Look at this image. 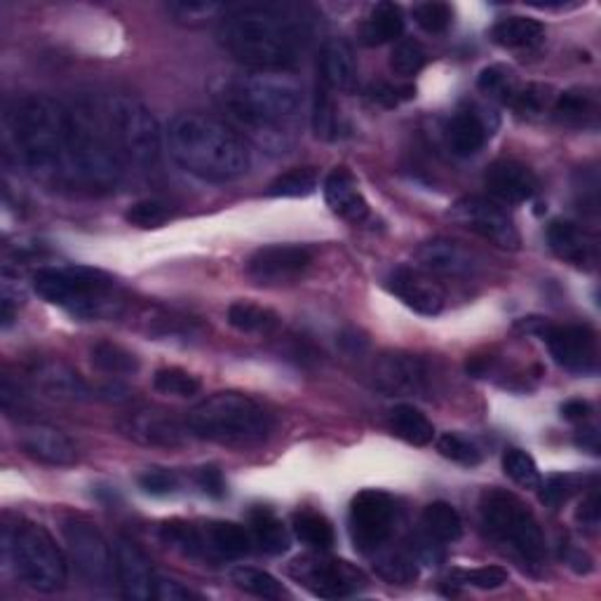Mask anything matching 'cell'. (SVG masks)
Returning <instances> with one entry per match:
<instances>
[{
	"mask_svg": "<svg viewBox=\"0 0 601 601\" xmlns=\"http://www.w3.org/2000/svg\"><path fill=\"white\" fill-rule=\"evenodd\" d=\"M5 144L28 177L78 191H111L123 177L113 151L88 108H71L52 97H20L5 108Z\"/></svg>",
	"mask_w": 601,
	"mask_h": 601,
	"instance_id": "cell-1",
	"label": "cell"
},
{
	"mask_svg": "<svg viewBox=\"0 0 601 601\" xmlns=\"http://www.w3.org/2000/svg\"><path fill=\"white\" fill-rule=\"evenodd\" d=\"M214 99L240 130L266 151H284L292 144V125L304 106L298 82L280 71H254L223 78Z\"/></svg>",
	"mask_w": 601,
	"mask_h": 601,
	"instance_id": "cell-2",
	"label": "cell"
},
{
	"mask_svg": "<svg viewBox=\"0 0 601 601\" xmlns=\"http://www.w3.org/2000/svg\"><path fill=\"white\" fill-rule=\"evenodd\" d=\"M308 38L306 22L290 8L245 5L228 10L217 28L219 46L254 71H280L296 64Z\"/></svg>",
	"mask_w": 601,
	"mask_h": 601,
	"instance_id": "cell-3",
	"label": "cell"
},
{
	"mask_svg": "<svg viewBox=\"0 0 601 601\" xmlns=\"http://www.w3.org/2000/svg\"><path fill=\"white\" fill-rule=\"evenodd\" d=\"M165 146L183 171L209 183L240 179L252 163L247 141L231 125L203 113H181L171 120Z\"/></svg>",
	"mask_w": 601,
	"mask_h": 601,
	"instance_id": "cell-4",
	"label": "cell"
},
{
	"mask_svg": "<svg viewBox=\"0 0 601 601\" xmlns=\"http://www.w3.org/2000/svg\"><path fill=\"white\" fill-rule=\"evenodd\" d=\"M191 437L223 447H254L273 433L276 419L259 399L245 393H214L183 417Z\"/></svg>",
	"mask_w": 601,
	"mask_h": 601,
	"instance_id": "cell-5",
	"label": "cell"
},
{
	"mask_svg": "<svg viewBox=\"0 0 601 601\" xmlns=\"http://www.w3.org/2000/svg\"><path fill=\"white\" fill-rule=\"evenodd\" d=\"M31 284L42 300L82 320H108L123 310L116 280L92 266H42Z\"/></svg>",
	"mask_w": 601,
	"mask_h": 601,
	"instance_id": "cell-6",
	"label": "cell"
},
{
	"mask_svg": "<svg viewBox=\"0 0 601 601\" xmlns=\"http://www.w3.org/2000/svg\"><path fill=\"white\" fill-rule=\"evenodd\" d=\"M108 144L125 163L151 169L163 155V130L153 111L135 97L113 94L97 106Z\"/></svg>",
	"mask_w": 601,
	"mask_h": 601,
	"instance_id": "cell-7",
	"label": "cell"
},
{
	"mask_svg": "<svg viewBox=\"0 0 601 601\" xmlns=\"http://www.w3.org/2000/svg\"><path fill=\"white\" fill-rule=\"evenodd\" d=\"M479 517L484 534L514 557H520L522 562L532 566L546 562V534H542L532 508L520 496L506 489L484 491L479 500Z\"/></svg>",
	"mask_w": 601,
	"mask_h": 601,
	"instance_id": "cell-8",
	"label": "cell"
},
{
	"mask_svg": "<svg viewBox=\"0 0 601 601\" xmlns=\"http://www.w3.org/2000/svg\"><path fill=\"white\" fill-rule=\"evenodd\" d=\"M3 550L5 560L14 566V574L31 590L54 594L66 588V554L46 526L31 522L17 524L5 532Z\"/></svg>",
	"mask_w": 601,
	"mask_h": 601,
	"instance_id": "cell-9",
	"label": "cell"
},
{
	"mask_svg": "<svg viewBox=\"0 0 601 601\" xmlns=\"http://www.w3.org/2000/svg\"><path fill=\"white\" fill-rule=\"evenodd\" d=\"M287 574L300 588L320 599H348L367 590L369 578L362 568L338 557L300 554L287 566Z\"/></svg>",
	"mask_w": 601,
	"mask_h": 601,
	"instance_id": "cell-10",
	"label": "cell"
},
{
	"mask_svg": "<svg viewBox=\"0 0 601 601\" xmlns=\"http://www.w3.org/2000/svg\"><path fill=\"white\" fill-rule=\"evenodd\" d=\"M68 560L90 588L108 590L116 580V557L97 524L85 517H66L62 524Z\"/></svg>",
	"mask_w": 601,
	"mask_h": 601,
	"instance_id": "cell-11",
	"label": "cell"
},
{
	"mask_svg": "<svg viewBox=\"0 0 601 601\" xmlns=\"http://www.w3.org/2000/svg\"><path fill=\"white\" fill-rule=\"evenodd\" d=\"M397 520V506L391 494L381 489H365L350 500V538L355 550L374 554L391 540Z\"/></svg>",
	"mask_w": 601,
	"mask_h": 601,
	"instance_id": "cell-12",
	"label": "cell"
},
{
	"mask_svg": "<svg viewBox=\"0 0 601 601\" xmlns=\"http://www.w3.org/2000/svg\"><path fill=\"white\" fill-rule=\"evenodd\" d=\"M451 219L475 235L489 240L491 245L500 250L517 252L522 247V235L517 231V226H514V219L510 217L503 205L496 203L491 197H482V195L461 197L451 207Z\"/></svg>",
	"mask_w": 601,
	"mask_h": 601,
	"instance_id": "cell-13",
	"label": "cell"
},
{
	"mask_svg": "<svg viewBox=\"0 0 601 601\" xmlns=\"http://www.w3.org/2000/svg\"><path fill=\"white\" fill-rule=\"evenodd\" d=\"M538 336L546 341L552 360L578 376H592L599 369V341L588 324L542 322Z\"/></svg>",
	"mask_w": 601,
	"mask_h": 601,
	"instance_id": "cell-14",
	"label": "cell"
},
{
	"mask_svg": "<svg viewBox=\"0 0 601 601\" xmlns=\"http://www.w3.org/2000/svg\"><path fill=\"white\" fill-rule=\"evenodd\" d=\"M312 261L315 250L308 245H266L250 256L245 273L261 287H278L296 282Z\"/></svg>",
	"mask_w": 601,
	"mask_h": 601,
	"instance_id": "cell-15",
	"label": "cell"
},
{
	"mask_svg": "<svg viewBox=\"0 0 601 601\" xmlns=\"http://www.w3.org/2000/svg\"><path fill=\"white\" fill-rule=\"evenodd\" d=\"M371 383L385 395L421 397L431 391V367L419 355L383 353L369 369Z\"/></svg>",
	"mask_w": 601,
	"mask_h": 601,
	"instance_id": "cell-16",
	"label": "cell"
},
{
	"mask_svg": "<svg viewBox=\"0 0 601 601\" xmlns=\"http://www.w3.org/2000/svg\"><path fill=\"white\" fill-rule=\"evenodd\" d=\"M385 287L393 296H397L407 308L423 315V318H437L445 310L447 296L445 290L425 273L421 268L397 266L391 270Z\"/></svg>",
	"mask_w": 601,
	"mask_h": 601,
	"instance_id": "cell-17",
	"label": "cell"
},
{
	"mask_svg": "<svg viewBox=\"0 0 601 601\" xmlns=\"http://www.w3.org/2000/svg\"><path fill=\"white\" fill-rule=\"evenodd\" d=\"M116 557V580L125 599L149 601L155 597V571L153 564L135 540L118 538L113 546Z\"/></svg>",
	"mask_w": 601,
	"mask_h": 601,
	"instance_id": "cell-18",
	"label": "cell"
},
{
	"mask_svg": "<svg viewBox=\"0 0 601 601\" xmlns=\"http://www.w3.org/2000/svg\"><path fill=\"white\" fill-rule=\"evenodd\" d=\"M120 433L130 437L137 445L155 447V449H177L186 442V423H179L175 417H169L165 411L144 409L130 413L120 423Z\"/></svg>",
	"mask_w": 601,
	"mask_h": 601,
	"instance_id": "cell-19",
	"label": "cell"
},
{
	"mask_svg": "<svg viewBox=\"0 0 601 601\" xmlns=\"http://www.w3.org/2000/svg\"><path fill=\"white\" fill-rule=\"evenodd\" d=\"M417 261L425 273L445 278H472L479 270L475 252L449 238L425 240L417 250Z\"/></svg>",
	"mask_w": 601,
	"mask_h": 601,
	"instance_id": "cell-20",
	"label": "cell"
},
{
	"mask_svg": "<svg viewBox=\"0 0 601 601\" xmlns=\"http://www.w3.org/2000/svg\"><path fill=\"white\" fill-rule=\"evenodd\" d=\"M17 445L28 458L50 468H66L78 461V449L74 442L52 425H24L17 435Z\"/></svg>",
	"mask_w": 601,
	"mask_h": 601,
	"instance_id": "cell-21",
	"label": "cell"
},
{
	"mask_svg": "<svg viewBox=\"0 0 601 601\" xmlns=\"http://www.w3.org/2000/svg\"><path fill=\"white\" fill-rule=\"evenodd\" d=\"M484 186L496 203L520 205L538 193V177L520 161H496L484 175Z\"/></svg>",
	"mask_w": 601,
	"mask_h": 601,
	"instance_id": "cell-22",
	"label": "cell"
},
{
	"mask_svg": "<svg viewBox=\"0 0 601 601\" xmlns=\"http://www.w3.org/2000/svg\"><path fill=\"white\" fill-rule=\"evenodd\" d=\"M324 200L336 217L350 223H365L369 219V203L360 191V183L348 167H334L324 179Z\"/></svg>",
	"mask_w": 601,
	"mask_h": 601,
	"instance_id": "cell-23",
	"label": "cell"
},
{
	"mask_svg": "<svg viewBox=\"0 0 601 601\" xmlns=\"http://www.w3.org/2000/svg\"><path fill=\"white\" fill-rule=\"evenodd\" d=\"M548 245L550 250L560 256L562 261L590 270L597 264V240L592 233L585 231L583 226L566 221V219H554L548 226Z\"/></svg>",
	"mask_w": 601,
	"mask_h": 601,
	"instance_id": "cell-24",
	"label": "cell"
},
{
	"mask_svg": "<svg viewBox=\"0 0 601 601\" xmlns=\"http://www.w3.org/2000/svg\"><path fill=\"white\" fill-rule=\"evenodd\" d=\"M200 534H203L205 560L233 562L254 550L250 528L235 522H205L200 524Z\"/></svg>",
	"mask_w": 601,
	"mask_h": 601,
	"instance_id": "cell-25",
	"label": "cell"
},
{
	"mask_svg": "<svg viewBox=\"0 0 601 601\" xmlns=\"http://www.w3.org/2000/svg\"><path fill=\"white\" fill-rule=\"evenodd\" d=\"M494 130H496V123H489L486 111L477 106H465V108H458L453 113V118L449 120L447 139L456 155L470 157L484 149Z\"/></svg>",
	"mask_w": 601,
	"mask_h": 601,
	"instance_id": "cell-26",
	"label": "cell"
},
{
	"mask_svg": "<svg viewBox=\"0 0 601 601\" xmlns=\"http://www.w3.org/2000/svg\"><path fill=\"white\" fill-rule=\"evenodd\" d=\"M320 82L332 92H355L357 62L348 40L329 38L320 50Z\"/></svg>",
	"mask_w": 601,
	"mask_h": 601,
	"instance_id": "cell-27",
	"label": "cell"
},
{
	"mask_svg": "<svg viewBox=\"0 0 601 601\" xmlns=\"http://www.w3.org/2000/svg\"><path fill=\"white\" fill-rule=\"evenodd\" d=\"M34 379L42 391L50 393L52 397L60 399H76V402H85V399H97L99 388L85 381L78 371L62 362H40L34 369Z\"/></svg>",
	"mask_w": 601,
	"mask_h": 601,
	"instance_id": "cell-28",
	"label": "cell"
},
{
	"mask_svg": "<svg viewBox=\"0 0 601 601\" xmlns=\"http://www.w3.org/2000/svg\"><path fill=\"white\" fill-rule=\"evenodd\" d=\"M550 116L566 127H592L599 116V99L592 90L583 88L557 92Z\"/></svg>",
	"mask_w": 601,
	"mask_h": 601,
	"instance_id": "cell-29",
	"label": "cell"
},
{
	"mask_svg": "<svg viewBox=\"0 0 601 601\" xmlns=\"http://www.w3.org/2000/svg\"><path fill=\"white\" fill-rule=\"evenodd\" d=\"M405 12L397 3H379L369 12L360 28V42L367 48H381L402 38Z\"/></svg>",
	"mask_w": 601,
	"mask_h": 601,
	"instance_id": "cell-30",
	"label": "cell"
},
{
	"mask_svg": "<svg viewBox=\"0 0 601 601\" xmlns=\"http://www.w3.org/2000/svg\"><path fill=\"white\" fill-rule=\"evenodd\" d=\"M247 528H250V534H252L254 546L259 548L261 552H266V554H284V552L290 550V534H287V528H284L282 520L270 508L256 506L250 512V526Z\"/></svg>",
	"mask_w": 601,
	"mask_h": 601,
	"instance_id": "cell-31",
	"label": "cell"
},
{
	"mask_svg": "<svg viewBox=\"0 0 601 601\" xmlns=\"http://www.w3.org/2000/svg\"><path fill=\"white\" fill-rule=\"evenodd\" d=\"M491 38L500 48L524 50V48H536L538 42H542V38H546V28H542L538 20L512 14V17H503L494 24Z\"/></svg>",
	"mask_w": 601,
	"mask_h": 601,
	"instance_id": "cell-32",
	"label": "cell"
},
{
	"mask_svg": "<svg viewBox=\"0 0 601 601\" xmlns=\"http://www.w3.org/2000/svg\"><path fill=\"white\" fill-rule=\"evenodd\" d=\"M391 431L395 437L411 447H427L435 439V425L425 417V413L413 405H397L391 411Z\"/></svg>",
	"mask_w": 601,
	"mask_h": 601,
	"instance_id": "cell-33",
	"label": "cell"
},
{
	"mask_svg": "<svg viewBox=\"0 0 601 601\" xmlns=\"http://www.w3.org/2000/svg\"><path fill=\"white\" fill-rule=\"evenodd\" d=\"M92 367L102 374L118 379V376H132L139 371V357L113 341H99L90 350Z\"/></svg>",
	"mask_w": 601,
	"mask_h": 601,
	"instance_id": "cell-34",
	"label": "cell"
},
{
	"mask_svg": "<svg viewBox=\"0 0 601 601\" xmlns=\"http://www.w3.org/2000/svg\"><path fill=\"white\" fill-rule=\"evenodd\" d=\"M423 532L427 536H433L437 542H442V546H447V542L461 540L463 520L451 503L435 500V503L425 506L423 510Z\"/></svg>",
	"mask_w": 601,
	"mask_h": 601,
	"instance_id": "cell-35",
	"label": "cell"
},
{
	"mask_svg": "<svg viewBox=\"0 0 601 601\" xmlns=\"http://www.w3.org/2000/svg\"><path fill=\"white\" fill-rule=\"evenodd\" d=\"M226 318H228V324L238 329L240 334H270L276 332L280 324L278 312L264 306L247 304V300H238V304H233L228 308Z\"/></svg>",
	"mask_w": 601,
	"mask_h": 601,
	"instance_id": "cell-36",
	"label": "cell"
},
{
	"mask_svg": "<svg viewBox=\"0 0 601 601\" xmlns=\"http://www.w3.org/2000/svg\"><path fill=\"white\" fill-rule=\"evenodd\" d=\"M294 536L304 542V546L324 552L334 546L336 534L334 526L322 512L300 510L294 514Z\"/></svg>",
	"mask_w": 601,
	"mask_h": 601,
	"instance_id": "cell-37",
	"label": "cell"
},
{
	"mask_svg": "<svg viewBox=\"0 0 601 601\" xmlns=\"http://www.w3.org/2000/svg\"><path fill=\"white\" fill-rule=\"evenodd\" d=\"M520 78L514 74V68L508 64H491L479 71L477 76V88L482 94L496 99V102L510 106L514 94L520 90Z\"/></svg>",
	"mask_w": 601,
	"mask_h": 601,
	"instance_id": "cell-38",
	"label": "cell"
},
{
	"mask_svg": "<svg viewBox=\"0 0 601 601\" xmlns=\"http://www.w3.org/2000/svg\"><path fill=\"white\" fill-rule=\"evenodd\" d=\"M161 538L171 550L181 552L183 557H191V560H205L200 524L186 522V520H169L161 526Z\"/></svg>",
	"mask_w": 601,
	"mask_h": 601,
	"instance_id": "cell-39",
	"label": "cell"
},
{
	"mask_svg": "<svg viewBox=\"0 0 601 601\" xmlns=\"http://www.w3.org/2000/svg\"><path fill=\"white\" fill-rule=\"evenodd\" d=\"M231 580L238 590L247 592L252 597L259 599H282L287 597V590L282 588V583L270 576L268 571L254 568V566H235L231 571Z\"/></svg>",
	"mask_w": 601,
	"mask_h": 601,
	"instance_id": "cell-40",
	"label": "cell"
},
{
	"mask_svg": "<svg viewBox=\"0 0 601 601\" xmlns=\"http://www.w3.org/2000/svg\"><path fill=\"white\" fill-rule=\"evenodd\" d=\"M312 132L322 141H336L341 135V116L332 99V90L318 82L312 97Z\"/></svg>",
	"mask_w": 601,
	"mask_h": 601,
	"instance_id": "cell-41",
	"label": "cell"
},
{
	"mask_svg": "<svg viewBox=\"0 0 601 601\" xmlns=\"http://www.w3.org/2000/svg\"><path fill=\"white\" fill-rule=\"evenodd\" d=\"M557 92L546 82H528V85H520L517 94H514L510 108H514L520 113L522 118L536 120L542 118L546 113H550L552 104H554Z\"/></svg>",
	"mask_w": 601,
	"mask_h": 601,
	"instance_id": "cell-42",
	"label": "cell"
},
{
	"mask_svg": "<svg viewBox=\"0 0 601 601\" xmlns=\"http://www.w3.org/2000/svg\"><path fill=\"white\" fill-rule=\"evenodd\" d=\"M371 557H374V568L383 580L407 585L419 576L417 560H413V554L409 550L407 552H402V550L393 552V550L381 548L379 552H374Z\"/></svg>",
	"mask_w": 601,
	"mask_h": 601,
	"instance_id": "cell-43",
	"label": "cell"
},
{
	"mask_svg": "<svg viewBox=\"0 0 601 601\" xmlns=\"http://www.w3.org/2000/svg\"><path fill=\"white\" fill-rule=\"evenodd\" d=\"M318 171L312 167H294L270 181L268 197H308L318 189Z\"/></svg>",
	"mask_w": 601,
	"mask_h": 601,
	"instance_id": "cell-44",
	"label": "cell"
},
{
	"mask_svg": "<svg viewBox=\"0 0 601 601\" xmlns=\"http://www.w3.org/2000/svg\"><path fill=\"white\" fill-rule=\"evenodd\" d=\"M153 388L169 397H193L203 388V383H200V379L193 376L191 371H186L181 367H163L155 371Z\"/></svg>",
	"mask_w": 601,
	"mask_h": 601,
	"instance_id": "cell-45",
	"label": "cell"
},
{
	"mask_svg": "<svg viewBox=\"0 0 601 601\" xmlns=\"http://www.w3.org/2000/svg\"><path fill=\"white\" fill-rule=\"evenodd\" d=\"M503 472L514 484L528 491L540 489L542 484L536 461L532 458V453H526L524 449H508L503 453Z\"/></svg>",
	"mask_w": 601,
	"mask_h": 601,
	"instance_id": "cell-46",
	"label": "cell"
},
{
	"mask_svg": "<svg viewBox=\"0 0 601 601\" xmlns=\"http://www.w3.org/2000/svg\"><path fill=\"white\" fill-rule=\"evenodd\" d=\"M167 12L179 24L197 26L209 20L223 17L228 8L221 3H212V0H177V3H167Z\"/></svg>",
	"mask_w": 601,
	"mask_h": 601,
	"instance_id": "cell-47",
	"label": "cell"
},
{
	"mask_svg": "<svg viewBox=\"0 0 601 601\" xmlns=\"http://www.w3.org/2000/svg\"><path fill=\"white\" fill-rule=\"evenodd\" d=\"M425 64H427V52L419 40L405 38L395 42V48L391 52V68L397 76L402 78L417 76L425 68Z\"/></svg>",
	"mask_w": 601,
	"mask_h": 601,
	"instance_id": "cell-48",
	"label": "cell"
},
{
	"mask_svg": "<svg viewBox=\"0 0 601 601\" xmlns=\"http://www.w3.org/2000/svg\"><path fill=\"white\" fill-rule=\"evenodd\" d=\"M171 207L167 203H163V200H155V197H146V200H137L135 205L127 207L125 212V221L132 223L137 228H161L165 226L169 219H171Z\"/></svg>",
	"mask_w": 601,
	"mask_h": 601,
	"instance_id": "cell-49",
	"label": "cell"
},
{
	"mask_svg": "<svg viewBox=\"0 0 601 601\" xmlns=\"http://www.w3.org/2000/svg\"><path fill=\"white\" fill-rule=\"evenodd\" d=\"M456 585H470L477 590H498L510 580L503 566H479V568H458L449 578Z\"/></svg>",
	"mask_w": 601,
	"mask_h": 601,
	"instance_id": "cell-50",
	"label": "cell"
},
{
	"mask_svg": "<svg viewBox=\"0 0 601 601\" xmlns=\"http://www.w3.org/2000/svg\"><path fill=\"white\" fill-rule=\"evenodd\" d=\"M437 451L449 458L451 463H458L463 468H475L482 463V451L472 445L470 439L458 433H445L437 439Z\"/></svg>",
	"mask_w": 601,
	"mask_h": 601,
	"instance_id": "cell-51",
	"label": "cell"
},
{
	"mask_svg": "<svg viewBox=\"0 0 601 601\" xmlns=\"http://www.w3.org/2000/svg\"><path fill=\"white\" fill-rule=\"evenodd\" d=\"M413 20L425 34H445L453 22V8L449 3H421L413 8Z\"/></svg>",
	"mask_w": 601,
	"mask_h": 601,
	"instance_id": "cell-52",
	"label": "cell"
},
{
	"mask_svg": "<svg viewBox=\"0 0 601 601\" xmlns=\"http://www.w3.org/2000/svg\"><path fill=\"white\" fill-rule=\"evenodd\" d=\"M367 97L371 102H376L385 108H395L402 106L407 102H411L413 97H417V88L413 85H405V82H374L367 90Z\"/></svg>",
	"mask_w": 601,
	"mask_h": 601,
	"instance_id": "cell-53",
	"label": "cell"
},
{
	"mask_svg": "<svg viewBox=\"0 0 601 601\" xmlns=\"http://www.w3.org/2000/svg\"><path fill=\"white\" fill-rule=\"evenodd\" d=\"M139 486L144 489L149 496H171L179 489V477L177 472L165 470V468H151L139 475Z\"/></svg>",
	"mask_w": 601,
	"mask_h": 601,
	"instance_id": "cell-54",
	"label": "cell"
},
{
	"mask_svg": "<svg viewBox=\"0 0 601 601\" xmlns=\"http://www.w3.org/2000/svg\"><path fill=\"white\" fill-rule=\"evenodd\" d=\"M540 500L546 506H550L552 510H557L560 506H564L566 500L571 498V494L576 491V482L574 477L568 475H552L546 484H540Z\"/></svg>",
	"mask_w": 601,
	"mask_h": 601,
	"instance_id": "cell-55",
	"label": "cell"
},
{
	"mask_svg": "<svg viewBox=\"0 0 601 601\" xmlns=\"http://www.w3.org/2000/svg\"><path fill=\"white\" fill-rule=\"evenodd\" d=\"M195 482L203 494H207L209 498H223L226 496V479L223 472L217 465H203L195 472Z\"/></svg>",
	"mask_w": 601,
	"mask_h": 601,
	"instance_id": "cell-56",
	"label": "cell"
},
{
	"mask_svg": "<svg viewBox=\"0 0 601 601\" xmlns=\"http://www.w3.org/2000/svg\"><path fill=\"white\" fill-rule=\"evenodd\" d=\"M576 520L588 528V532H597L599 522H601V510H599V494L592 489L588 496L583 498L580 508L576 510Z\"/></svg>",
	"mask_w": 601,
	"mask_h": 601,
	"instance_id": "cell-57",
	"label": "cell"
},
{
	"mask_svg": "<svg viewBox=\"0 0 601 601\" xmlns=\"http://www.w3.org/2000/svg\"><path fill=\"white\" fill-rule=\"evenodd\" d=\"M155 599H163V601H189V599H197V594L191 592L189 588H183V585L177 583V580H169V578L157 576V580H155Z\"/></svg>",
	"mask_w": 601,
	"mask_h": 601,
	"instance_id": "cell-58",
	"label": "cell"
},
{
	"mask_svg": "<svg viewBox=\"0 0 601 601\" xmlns=\"http://www.w3.org/2000/svg\"><path fill=\"white\" fill-rule=\"evenodd\" d=\"M562 417L571 423H585L592 417V405L585 402V399H568L562 407Z\"/></svg>",
	"mask_w": 601,
	"mask_h": 601,
	"instance_id": "cell-59",
	"label": "cell"
},
{
	"mask_svg": "<svg viewBox=\"0 0 601 601\" xmlns=\"http://www.w3.org/2000/svg\"><path fill=\"white\" fill-rule=\"evenodd\" d=\"M566 564H568L571 568H574L576 574H580V576H588L590 571L594 568L592 557H590L588 552H585V550H576V548L566 554Z\"/></svg>",
	"mask_w": 601,
	"mask_h": 601,
	"instance_id": "cell-60",
	"label": "cell"
},
{
	"mask_svg": "<svg viewBox=\"0 0 601 601\" xmlns=\"http://www.w3.org/2000/svg\"><path fill=\"white\" fill-rule=\"evenodd\" d=\"M576 447L583 451H590L592 456H599V433L594 425L583 427V431L576 433Z\"/></svg>",
	"mask_w": 601,
	"mask_h": 601,
	"instance_id": "cell-61",
	"label": "cell"
},
{
	"mask_svg": "<svg viewBox=\"0 0 601 601\" xmlns=\"http://www.w3.org/2000/svg\"><path fill=\"white\" fill-rule=\"evenodd\" d=\"M341 346L350 350V353H357L360 355L365 348H367V338L360 336V332H355V329H350V332H346L341 336Z\"/></svg>",
	"mask_w": 601,
	"mask_h": 601,
	"instance_id": "cell-62",
	"label": "cell"
}]
</instances>
